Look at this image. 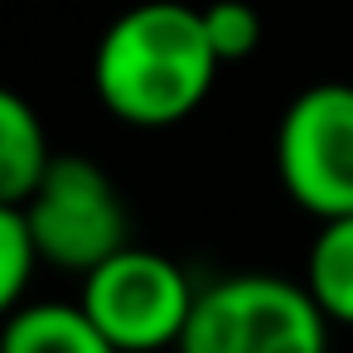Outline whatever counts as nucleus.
<instances>
[{"label":"nucleus","instance_id":"obj_1","mask_svg":"<svg viewBox=\"0 0 353 353\" xmlns=\"http://www.w3.org/2000/svg\"><path fill=\"white\" fill-rule=\"evenodd\" d=\"M223 73L208 30L203 6L184 0H145L117 15L92 54V88L97 102L141 131L174 126L203 107L213 92V78Z\"/></svg>","mask_w":353,"mask_h":353},{"label":"nucleus","instance_id":"obj_2","mask_svg":"<svg viewBox=\"0 0 353 353\" xmlns=\"http://www.w3.org/2000/svg\"><path fill=\"white\" fill-rule=\"evenodd\" d=\"M329 329L305 281L237 271L199 290L174 353H329Z\"/></svg>","mask_w":353,"mask_h":353},{"label":"nucleus","instance_id":"obj_3","mask_svg":"<svg viewBox=\"0 0 353 353\" xmlns=\"http://www.w3.org/2000/svg\"><path fill=\"white\" fill-rule=\"evenodd\" d=\"M194 300H199V285L189 281V271L174 256L136 242L107 256L102 266H92L78 290V305L117 353L174 348L194 314Z\"/></svg>","mask_w":353,"mask_h":353},{"label":"nucleus","instance_id":"obj_4","mask_svg":"<svg viewBox=\"0 0 353 353\" xmlns=\"http://www.w3.org/2000/svg\"><path fill=\"white\" fill-rule=\"evenodd\" d=\"M39 261L88 276L121 247H131V218L117 179L88 155H54L49 174L20 208Z\"/></svg>","mask_w":353,"mask_h":353},{"label":"nucleus","instance_id":"obj_5","mask_svg":"<svg viewBox=\"0 0 353 353\" xmlns=\"http://www.w3.org/2000/svg\"><path fill=\"white\" fill-rule=\"evenodd\" d=\"M276 174L310 218L353 213V83H314L290 97L276 126Z\"/></svg>","mask_w":353,"mask_h":353},{"label":"nucleus","instance_id":"obj_6","mask_svg":"<svg viewBox=\"0 0 353 353\" xmlns=\"http://www.w3.org/2000/svg\"><path fill=\"white\" fill-rule=\"evenodd\" d=\"M0 353H117L73 300H25L0 324Z\"/></svg>","mask_w":353,"mask_h":353},{"label":"nucleus","instance_id":"obj_7","mask_svg":"<svg viewBox=\"0 0 353 353\" xmlns=\"http://www.w3.org/2000/svg\"><path fill=\"white\" fill-rule=\"evenodd\" d=\"M49 165L54 150L39 112L15 88H0V203L25 208L39 179L49 174Z\"/></svg>","mask_w":353,"mask_h":353},{"label":"nucleus","instance_id":"obj_8","mask_svg":"<svg viewBox=\"0 0 353 353\" xmlns=\"http://www.w3.org/2000/svg\"><path fill=\"white\" fill-rule=\"evenodd\" d=\"M305 290L329 324L353 329V213L319 223L305 256Z\"/></svg>","mask_w":353,"mask_h":353},{"label":"nucleus","instance_id":"obj_9","mask_svg":"<svg viewBox=\"0 0 353 353\" xmlns=\"http://www.w3.org/2000/svg\"><path fill=\"white\" fill-rule=\"evenodd\" d=\"M34 266H39V252H34L25 213L10 208V203H0V324L25 305Z\"/></svg>","mask_w":353,"mask_h":353},{"label":"nucleus","instance_id":"obj_10","mask_svg":"<svg viewBox=\"0 0 353 353\" xmlns=\"http://www.w3.org/2000/svg\"><path fill=\"white\" fill-rule=\"evenodd\" d=\"M203 30H208V44L218 54V63H242L261 49V15L247 0H213L203 6Z\"/></svg>","mask_w":353,"mask_h":353}]
</instances>
